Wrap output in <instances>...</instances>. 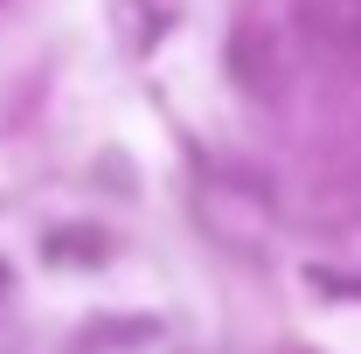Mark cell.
<instances>
[{"instance_id": "1", "label": "cell", "mask_w": 361, "mask_h": 354, "mask_svg": "<svg viewBox=\"0 0 361 354\" xmlns=\"http://www.w3.org/2000/svg\"><path fill=\"white\" fill-rule=\"evenodd\" d=\"M292 21L326 63L361 70V0H292Z\"/></svg>"}, {"instance_id": "2", "label": "cell", "mask_w": 361, "mask_h": 354, "mask_svg": "<svg viewBox=\"0 0 361 354\" xmlns=\"http://www.w3.org/2000/svg\"><path fill=\"white\" fill-rule=\"evenodd\" d=\"M229 70H236V84H243V90L271 97L278 77H285V56H278V42H271V28L236 21V35H229Z\"/></svg>"}]
</instances>
